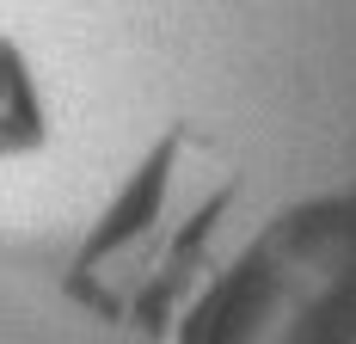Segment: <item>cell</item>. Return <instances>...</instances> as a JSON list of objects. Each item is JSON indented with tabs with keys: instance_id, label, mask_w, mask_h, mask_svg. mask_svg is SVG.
I'll list each match as a JSON object with an SVG mask.
<instances>
[{
	"instance_id": "obj_1",
	"label": "cell",
	"mask_w": 356,
	"mask_h": 344,
	"mask_svg": "<svg viewBox=\"0 0 356 344\" xmlns=\"http://www.w3.org/2000/svg\"><path fill=\"white\" fill-rule=\"evenodd\" d=\"M246 191L240 160L197 123H166L111 185L68 252L62 295L117 332L166 338L209 289L215 234Z\"/></svg>"
},
{
	"instance_id": "obj_2",
	"label": "cell",
	"mask_w": 356,
	"mask_h": 344,
	"mask_svg": "<svg viewBox=\"0 0 356 344\" xmlns=\"http://www.w3.org/2000/svg\"><path fill=\"white\" fill-rule=\"evenodd\" d=\"M49 148V99L37 62L19 37L0 31V166L6 160H31Z\"/></svg>"
}]
</instances>
